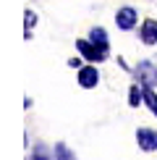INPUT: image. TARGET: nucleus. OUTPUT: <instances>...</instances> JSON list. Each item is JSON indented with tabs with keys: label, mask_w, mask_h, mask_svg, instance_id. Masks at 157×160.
Here are the masks:
<instances>
[{
	"label": "nucleus",
	"mask_w": 157,
	"mask_h": 160,
	"mask_svg": "<svg viewBox=\"0 0 157 160\" xmlns=\"http://www.w3.org/2000/svg\"><path fill=\"white\" fill-rule=\"evenodd\" d=\"M97 82H100V71H97L94 66H84V68L78 71V84H81L84 89L97 87Z\"/></svg>",
	"instance_id": "5"
},
{
	"label": "nucleus",
	"mask_w": 157,
	"mask_h": 160,
	"mask_svg": "<svg viewBox=\"0 0 157 160\" xmlns=\"http://www.w3.org/2000/svg\"><path fill=\"white\" fill-rule=\"evenodd\" d=\"M141 42L144 45H155L157 42V21L155 18H147L141 24Z\"/></svg>",
	"instance_id": "6"
},
{
	"label": "nucleus",
	"mask_w": 157,
	"mask_h": 160,
	"mask_svg": "<svg viewBox=\"0 0 157 160\" xmlns=\"http://www.w3.org/2000/svg\"><path fill=\"white\" fill-rule=\"evenodd\" d=\"M29 160H50V158H45V155H39V152H37V155H31Z\"/></svg>",
	"instance_id": "12"
},
{
	"label": "nucleus",
	"mask_w": 157,
	"mask_h": 160,
	"mask_svg": "<svg viewBox=\"0 0 157 160\" xmlns=\"http://www.w3.org/2000/svg\"><path fill=\"white\" fill-rule=\"evenodd\" d=\"M76 50L81 52L89 63H100V61H105V55H107V52H102L92 39H76Z\"/></svg>",
	"instance_id": "1"
},
{
	"label": "nucleus",
	"mask_w": 157,
	"mask_h": 160,
	"mask_svg": "<svg viewBox=\"0 0 157 160\" xmlns=\"http://www.w3.org/2000/svg\"><path fill=\"white\" fill-rule=\"evenodd\" d=\"M89 39H92V42H94V45H97V48H100L102 52H107V50H110V39H107V32H105L102 26H94V29L89 32Z\"/></svg>",
	"instance_id": "7"
},
{
	"label": "nucleus",
	"mask_w": 157,
	"mask_h": 160,
	"mask_svg": "<svg viewBox=\"0 0 157 160\" xmlns=\"http://www.w3.org/2000/svg\"><path fill=\"white\" fill-rule=\"evenodd\" d=\"M136 142L144 152H157V131L155 129H139L136 131Z\"/></svg>",
	"instance_id": "3"
},
{
	"label": "nucleus",
	"mask_w": 157,
	"mask_h": 160,
	"mask_svg": "<svg viewBox=\"0 0 157 160\" xmlns=\"http://www.w3.org/2000/svg\"><path fill=\"white\" fill-rule=\"evenodd\" d=\"M34 24H37V16H34V11H26V29H31Z\"/></svg>",
	"instance_id": "11"
},
{
	"label": "nucleus",
	"mask_w": 157,
	"mask_h": 160,
	"mask_svg": "<svg viewBox=\"0 0 157 160\" xmlns=\"http://www.w3.org/2000/svg\"><path fill=\"white\" fill-rule=\"evenodd\" d=\"M136 79H139V82L144 84V87H157V66L155 63H149V61H141L139 66H136Z\"/></svg>",
	"instance_id": "2"
},
{
	"label": "nucleus",
	"mask_w": 157,
	"mask_h": 160,
	"mask_svg": "<svg viewBox=\"0 0 157 160\" xmlns=\"http://www.w3.org/2000/svg\"><path fill=\"white\" fill-rule=\"evenodd\" d=\"M136 21H139V18H136V11L128 8V5L115 13V24H118V29H123V32H131L136 26Z\"/></svg>",
	"instance_id": "4"
},
{
	"label": "nucleus",
	"mask_w": 157,
	"mask_h": 160,
	"mask_svg": "<svg viewBox=\"0 0 157 160\" xmlns=\"http://www.w3.org/2000/svg\"><path fill=\"white\" fill-rule=\"evenodd\" d=\"M144 100V89H139V87H131V92H128V102L131 105H139Z\"/></svg>",
	"instance_id": "10"
},
{
	"label": "nucleus",
	"mask_w": 157,
	"mask_h": 160,
	"mask_svg": "<svg viewBox=\"0 0 157 160\" xmlns=\"http://www.w3.org/2000/svg\"><path fill=\"white\" fill-rule=\"evenodd\" d=\"M144 105L157 116V95L152 92V87H144Z\"/></svg>",
	"instance_id": "8"
},
{
	"label": "nucleus",
	"mask_w": 157,
	"mask_h": 160,
	"mask_svg": "<svg viewBox=\"0 0 157 160\" xmlns=\"http://www.w3.org/2000/svg\"><path fill=\"white\" fill-rule=\"evenodd\" d=\"M55 158H58V160H76V158H74V152L65 147L63 142H60V144H55Z\"/></svg>",
	"instance_id": "9"
}]
</instances>
